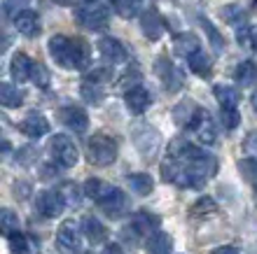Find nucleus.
Wrapping results in <instances>:
<instances>
[{"label":"nucleus","mask_w":257,"mask_h":254,"mask_svg":"<svg viewBox=\"0 0 257 254\" xmlns=\"http://www.w3.org/2000/svg\"><path fill=\"white\" fill-rule=\"evenodd\" d=\"M234 80L241 84V87H252L257 82V63L252 59L241 61L234 70Z\"/></svg>","instance_id":"21"},{"label":"nucleus","mask_w":257,"mask_h":254,"mask_svg":"<svg viewBox=\"0 0 257 254\" xmlns=\"http://www.w3.org/2000/svg\"><path fill=\"white\" fill-rule=\"evenodd\" d=\"M128 187H131L134 194L148 196L150 191L155 189V180H152L148 173H131L128 175Z\"/></svg>","instance_id":"24"},{"label":"nucleus","mask_w":257,"mask_h":254,"mask_svg":"<svg viewBox=\"0 0 257 254\" xmlns=\"http://www.w3.org/2000/svg\"><path fill=\"white\" fill-rule=\"evenodd\" d=\"M47 49L56 66L66 68V70H84L89 63V45L82 38L52 35L47 42Z\"/></svg>","instance_id":"1"},{"label":"nucleus","mask_w":257,"mask_h":254,"mask_svg":"<svg viewBox=\"0 0 257 254\" xmlns=\"http://www.w3.org/2000/svg\"><path fill=\"white\" fill-rule=\"evenodd\" d=\"M238 170H241V175H243L248 182H255L257 184V159L255 156H252V159L238 161Z\"/></svg>","instance_id":"34"},{"label":"nucleus","mask_w":257,"mask_h":254,"mask_svg":"<svg viewBox=\"0 0 257 254\" xmlns=\"http://www.w3.org/2000/svg\"><path fill=\"white\" fill-rule=\"evenodd\" d=\"M19 128L21 133L28 135V138H42V135L49 133V121L42 114H28L26 119L19 124Z\"/></svg>","instance_id":"17"},{"label":"nucleus","mask_w":257,"mask_h":254,"mask_svg":"<svg viewBox=\"0 0 257 254\" xmlns=\"http://www.w3.org/2000/svg\"><path fill=\"white\" fill-rule=\"evenodd\" d=\"M112 5L122 19H134L136 14H141L143 0H112Z\"/></svg>","instance_id":"27"},{"label":"nucleus","mask_w":257,"mask_h":254,"mask_svg":"<svg viewBox=\"0 0 257 254\" xmlns=\"http://www.w3.org/2000/svg\"><path fill=\"white\" fill-rule=\"evenodd\" d=\"M103 254H124V249L119 247V245H105Z\"/></svg>","instance_id":"43"},{"label":"nucleus","mask_w":257,"mask_h":254,"mask_svg":"<svg viewBox=\"0 0 257 254\" xmlns=\"http://www.w3.org/2000/svg\"><path fill=\"white\" fill-rule=\"evenodd\" d=\"M196 112V105L192 101H183L180 105L173 110V119H176V124H180V126H190L192 117H194Z\"/></svg>","instance_id":"29"},{"label":"nucleus","mask_w":257,"mask_h":254,"mask_svg":"<svg viewBox=\"0 0 257 254\" xmlns=\"http://www.w3.org/2000/svg\"><path fill=\"white\" fill-rule=\"evenodd\" d=\"M80 96L87 103H91V105H101L103 98H105V91H103V84L84 80V84H82V89H80Z\"/></svg>","instance_id":"26"},{"label":"nucleus","mask_w":257,"mask_h":254,"mask_svg":"<svg viewBox=\"0 0 257 254\" xmlns=\"http://www.w3.org/2000/svg\"><path fill=\"white\" fill-rule=\"evenodd\" d=\"M173 249V238L164 231H155L145 242V252L148 254H171Z\"/></svg>","instance_id":"20"},{"label":"nucleus","mask_w":257,"mask_h":254,"mask_svg":"<svg viewBox=\"0 0 257 254\" xmlns=\"http://www.w3.org/2000/svg\"><path fill=\"white\" fill-rule=\"evenodd\" d=\"M56 3H59V5H75V3H77V5H84V3H96V0H56Z\"/></svg>","instance_id":"44"},{"label":"nucleus","mask_w":257,"mask_h":254,"mask_svg":"<svg viewBox=\"0 0 257 254\" xmlns=\"http://www.w3.org/2000/svg\"><path fill=\"white\" fill-rule=\"evenodd\" d=\"M61 121L66 124L70 131H75V133H84L89 126V117L87 112L82 110V107H75V105H68L61 110Z\"/></svg>","instance_id":"13"},{"label":"nucleus","mask_w":257,"mask_h":254,"mask_svg":"<svg viewBox=\"0 0 257 254\" xmlns=\"http://www.w3.org/2000/svg\"><path fill=\"white\" fill-rule=\"evenodd\" d=\"M252 45H255V49H257V33L252 35Z\"/></svg>","instance_id":"46"},{"label":"nucleus","mask_w":257,"mask_h":254,"mask_svg":"<svg viewBox=\"0 0 257 254\" xmlns=\"http://www.w3.org/2000/svg\"><path fill=\"white\" fill-rule=\"evenodd\" d=\"M190 128L194 131V135L203 145H215L217 140V131H215V121L210 117L208 110H203V107H196L194 117L190 121Z\"/></svg>","instance_id":"8"},{"label":"nucleus","mask_w":257,"mask_h":254,"mask_svg":"<svg viewBox=\"0 0 257 254\" xmlns=\"http://www.w3.org/2000/svg\"><path fill=\"white\" fill-rule=\"evenodd\" d=\"M124 103H126V110L131 114H143L150 105H152V96H150V91L145 87L134 84V87L124 94Z\"/></svg>","instance_id":"12"},{"label":"nucleus","mask_w":257,"mask_h":254,"mask_svg":"<svg viewBox=\"0 0 257 254\" xmlns=\"http://www.w3.org/2000/svg\"><path fill=\"white\" fill-rule=\"evenodd\" d=\"M84 194L91 201L98 203L103 212L108 214V217H112V219L122 217L128 207V198L122 189L112 187V184H108V182H103V180H87L84 182Z\"/></svg>","instance_id":"2"},{"label":"nucleus","mask_w":257,"mask_h":254,"mask_svg":"<svg viewBox=\"0 0 257 254\" xmlns=\"http://www.w3.org/2000/svg\"><path fill=\"white\" fill-rule=\"evenodd\" d=\"M7 240H10V249H12V254H28V238L24 233H12V235H7Z\"/></svg>","instance_id":"33"},{"label":"nucleus","mask_w":257,"mask_h":254,"mask_svg":"<svg viewBox=\"0 0 257 254\" xmlns=\"http://www.w3.org/2000/svg\"><path fill=\"white\" fill-rule=\"evenodd\" d=\"M75 17H77V21H80L84 28H89V31H103L110 21V10H108V5H103V3L96 0V3H84V5H80L75 10Z\"/></svg>","instance_id":"4"},{"label":"nucleus","mask_w":257,"mask_h":254,"mask_svg":"<svg viewBox=\"0 0 257 254\" xmlns=\"http://www.w3.org/2000/svg\"><path fill=\"white\" fill-rule=\"evenodd\" d=\"M187 66H190V70L194 75H199V77H206V75H210V59L206 56V54H201V52H196L194 56H190L187 59Z\"/></svg>","instance_id":"28"},{"label":"nucleus","mask_w":257,"mask_h":254,"mask_svg":"<svg viewBox=\"0 0 257 254\" xmlns=\"http://www.w3.org/2000/svg\"><path fill=\"white\" fill-rule=\"evenodd\" d=\"M31 73H33V61L28 59L26 54H14L12 63H10V75H12L14 82H28L31 80Z\"/></svg>","instance_id":"18"},{"label":"nucleus","mask_w":257,"mask_h":254,"mask_svg":"<svg viewBox=\"0 0 257 254\" xmlns=\"http://www.w3.org/2000/svg\"><path fill=\"white\" fill-rule=\"evenodd\" d=\"M141 233H150V231H157L159 224H162V217L155 212H150V210H138L134 214V221H131Z\"/></svg>","instance_id":"22"},{"label":"nucleus","mask_w":257,"mask_h":254,"mask_svg":"<svg viewBox=\"0 0 257 254\" xmlns=\"http://www.w3.org/2000/svg\"><path fill=\"white\" fill-rule=\"evenodd\" d=\"M157 73L162 75V82L164 87L169 89V91H176V89H180V84H183V75L176 70V66L171 63L166 56H162V59L157 61Z\"/></svg>","instance_id":"15"},{"label":"nucleus","mask_w":257,"mask_h":254,"mask_svg":"<svg viewBox=\"0 0 257 254\" xmlns=\"http://www.w3.org/2000/svg\"><path fill=\"white\" fill-rule=\"evenodd\" d=\"M201 26H203V31H206V35H208L210 45H213V52H215V54H222L224 52V38L217 33V28L213 26L208 19H201Z\"/></svg>","instance_id":"30"},{"label":"nucleus","mask_w":257,"mask_h":254,"mask_svg":"<svg viewBox=\"0 0 257 254\" xmlns=\"http://www.w3.org/2000/svg\"><path fill=\"white\" fill-rule=\"evenodd\" d=\"M243 149H245V154H250V156L257 159V131L248 133V138H245V142H243Z\"/></svg>","instance_id":"40"},{"label":"nucleus","mask_w":257,"mask_h":254,"mask_svg":"<svg viewBox=\"0 0 257 254\" xmlns=\"http://www.w3.org/2000/svg\"><path fill=\"white\" fill-rule=\"evenodd\" d=\"M213 254H241L234 245H220V247L213 249Z\"/></svg>","instance_id":"42"},{"label":"nucleus","mask_w":257,"mask_h":254,"mask_svg":"<svg viewBox=\"0 0 257 254\" xmlns=\"http://www.w3.org/2000/svg\"><path fill=\"white\" fill-rule=\"evenodd\" d=\"M236 28V40H238V45L243 47V45H252V28H250V24H238V26H234Z\"/></svg>","instance_id":"37"},{"label":"nucleus","mask_w":257,"mask_h":254,"mask_svg":"<svg viewBox=\"0 0 257 254\" xmlns=\"http://www.w3.org/2000/svg\"><path fill=\"white\" fill-rule=\"evenodd\" d=\"M12 21H14V31L21 35H26V38H33V35L40 33L38 17H35V12H31V10H21Z\"/></svg>","instance_id":"16"},{"label":"nucleus","mask_w":257,"mask_h":254,"mask_svg":"<svg viewBox=\"0 0 257 254\" xmlns=\"http://www.w3.org/2000/svg\"><path fill=\"white\" fill-rule=\"evenodd\" d=\"M21 5H24V0H5V14L14 19L21 12Z\"/></svg>","instance_id":"41"},{"label":"nucleus","mask_w":257,"mask_h":254,"mask_svg":"<svg viewBox=\"0 0 257 254\" xmlns=\"http://www.w3.org/2000/svg\"><path fill=\"white\" fill-rule=\"evenodd\" d=\"M173 52L183 59H190L196 52H201V40L194 33H178L173 38Z\"/></svg>","instance_id":"14"},{"label":"nucleus","mask_w":257,"mask_h":254,"mask_svg":"<svg viewBox=\"0 0 257 254\" xmlns=\"http://www.w3.org/2000/svg\"><path fill=\"white\" fill-rule=\"evenodd\" d=\"M31 80H33L35 87L47 89L49 87V70L42 63H33V73H31Z\"/></svg>","instance_id":"35"},{"label":"nucleus","mask_w":257,"mask_h":254,"mask_svg":"<svg viewBox=\"0 0 257 254\" xmlns=\"http://www.w3.org/2000/svg\"><path fill=\"white\" fill-rule=\"evenodd\" d=\"M215 210H217V203L213 201L210 196H201V198L190 207V214L192 217H206V214L215 212Z\"/></svg>","instance_id":"32"},{"label":"nucleus","mask_w":257,"mask_h":254,"mask_svg":"<svg viewBox=\"0 0 257 254\" xmlns=\"http://www.w3.org/2000/svg\"><path fill=\"white\" fill-rule=\"evenodd\" d=\"M110 80H112V68H110V66L96 68V70L87 73V82H96V84H103V82H110Z\"/></svg>","instance_id":"36"},{"label":"nucleus","mask_w":257,"mask_h":254,"mask_svg":"<svg viewBox=\"0 0 257 254\" xmlns=\"http://www.w3.org/2000/svg\"><path fill=\"white\" fill-rule=\"evenodd\" d=\"M238 112H236V107H222V126L224 128H236L238 126Z\"/></svg>","instance_id":"38"},{"label":"nucleus","mask_w":257,"mask_h":254,"mask_svg":"<svg viewBox=\"0 0 257 254\" xmlns=\"http://www.w3.org/2000/svg\"><path fill=\"white\" fill-rule=\"evenodd\" d=\"M141 31L148 40H159V38L164 35L166 24H164L162 14L157 12L155 7H150V10H145V12L141 14Z\"/></svg>","instance_id":"11"},{"label":"nucleus","mask_w":257,"mask_h":254,"mask_svg":"<svg viewBox=\"0 0 257 254\" xmlns=\"http://www.w3.org/2000/svg\"><path fill=\"white\" fill-rule=\"evenodd\" d=\"M49 154H52V159L61 168H73V166H77V161H80V149H77V145L73 142V138H68V135H63V133H56L54 138L49 140Z\"/></svg>","instance_id":"5"},{"label":"nucleus","mask_w":257,"mask_h":254,"mask_svg":"<svg viewBox=\"0 0 257 254\" xmlns=\"http://www.w3.org/2000/svg\"><path fill=\"white\" fill-rule=\"evenodd\" d=\"M98 54H101L103 61H105V63H110V66L126 63V59H128L126 47H124L117 38H112V35H105V38H101V40H98Z\"/></svg>","instance_id":"10"},{"label":"nucleus","mask_w":257,"mask_h":254,"mask_svg":"<svg viewBox=\"0 0 257 254\" xmlns=\"http://www.w3.org/2000/svg\"><path fill=\"white\" fill-rule=\"evenodd\" d=\"M82 235L75 221H63L56 231V247L61 254H82Z\"/></svg>","instance_id":"7"},{"label":"nucleus","mask_w":257,"mask_h":254,"mask_svg":"<svg viewBox=\"0 0 257 254\" xmlns=\"http://www.w3.org/2000/svg\"><path fill=\"white\" fill-rule=\"evenodd\" d=\"M250 105L257 110V89H255V91H252V96H250Z\"/></svg>","instance_id":"45"},{"label":"nucleus","mask_w":257,"mask_h":254,"mask_svg":"<svg viewBox=\"0 0 257 254\" xmlns=\"http://www.w3.org/2000/svg\"><path fill=\"white\" fill-rule=\"evenodd\" d=\"M66 196H63V191H52V189H45V191H40L38 194V198H35V207L40 210L45 217H49V219H54V217H59V214L66 210Z\"/></svg>","instance_id":"9"},{"label":"nucleus","mask_w":257,"mask_h":254,"mask_svg":"<svg viewBox=\"0 0 257 254\" xmlns=\"http://www.w3.org/2000/svg\"><path fill=\"white\" fill-rule=\"evenodd\" d=\"M24 98H26V94L19 87H14L12 82H3V87H0V103L5 107H19L24 103Z\"/></svg>","instance_id":"23"},{"label":"nucleus","mask_w":257,"mask_h":254,"mask_svg":"<svg viewBox=\"0 0 257 254\" xmlns=\"http://www.w3.org/2000/svg\"><path fill=\"white\" fill-rule=\"evenodd\" d=\"M134 145L145 159H150V156H155L159 152L162 135H159L157 128L148 126V124H141V126H134Z\"/></svg>","instance_id":"6"},{"label":"nucleus","mask_w":257,"mask_h":254,"mask_svg":"<svg viewBox=\"0 0 257 254\" xmlns=\"http://www.w3.org/2000/svg\"><path fill=\"white\" fill-rule=\"evenodd\" d=\"M87 156L94 166H110L117 161V142L108 135H91L87 140Z\"/></svg>","instance_id":"3"},{"label":"nucleus","mask_w":257,"mask_h":254,"mask_svg":"<svg viewBox=\"0 0 257 254\" xmlns=\"http://www.w3.org/2000/svg\"><path fill=\"white\" fill-rule=\"evenodd\" d=\"M82 233H84V238H87L91 245L105 242V238H108V231H105V226H103V224L96 219V217H84V219H82Z\"/></svg>","instance_id":"19"},{"label":"nucleus","mask_w":257,"mask_h":254,"mask_svg":"<svg viewBox=\"0 0 257 254\" xmlns=\"http://www.w3.org/2000/svg\"><path fill=\"white\" fill-rule=\"evenodd\" d=\"M0 228H3L5 235H12L19 231V217H17L10 207H5V210L0 212Z\"/></svg>","instance_id":"31"},{"label":"nucleus","mask_w":257,"mask_h":254,"mask_svg":"<svg viewBox=\"0 0 257 254\" xmlns=\"http://www.w3.org/2000/svg\"><path fill=\"white\" fill-rule=\"evenodd\" d=\"M215 94V101L220 103V107H236L238 105V91L234 87H227V84H217L213 89Z\"/></svg>","instance_id":"25"},{"label":"nucleus","mask_w":257,"mask_h":254,"mask_svg":"<svg viewBox=\"0 0 257 254\" xmlns=\"http://www.w3.org/2000/svg\"><path fill=\"white\" fill-rule=\"evenodd\" d=\"M63 196H66L68 205H77L80 203V189H77V184H66L63 187Z\"/></svg>","instance_id":"39"}]
</instances>
